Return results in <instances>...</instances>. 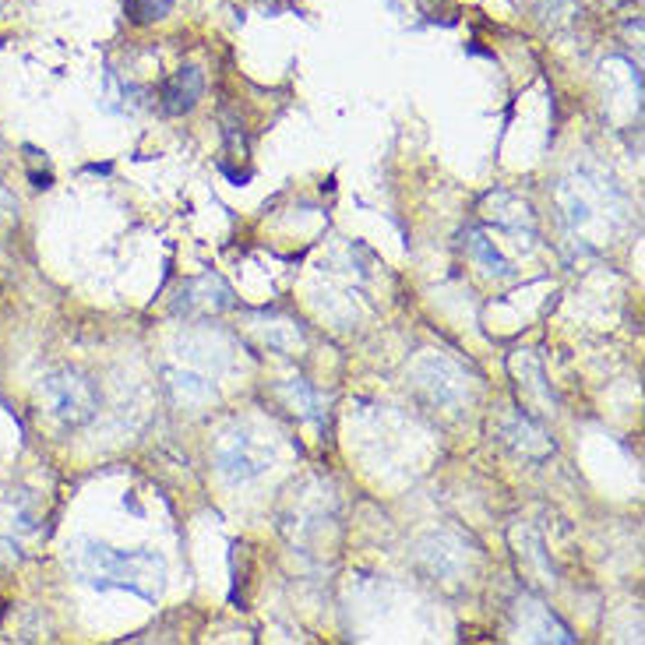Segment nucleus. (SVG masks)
I'll use <instances>...</instances> for the list:
<instances>
[{
	"label": "nucleus",
	"instance_id": "obj_1",
	"mask_svg": "<svg viewBox=\"0 0 645 645\" xmlns=\"http://www.w3.org/2000/svg\"><path fill=\"white\" fill-rule=\"evenodd\" d=\"M71 568L99 593L128 589L149 603H156L166 586V560L156 550H117L96 539H81L71 554Z\"/></svg>",
	"mask_w": 645,
	"mask_h": 645
},
{
	"label": "nucleus",
	"instance_id": "obj_2",
	"mask_svg": "<svg viewBox=\"0 0 645 645\" xmlns=\"http://www.w3.org/2000/svg\"><path fill=\"white\" fill-rule=\"evenodd\" d=\"M557 205L568 234L582 237L586 244H596L603 234H614V226L624 219V208H628L611 177L589 170H575L568 180H560Z\"/></svg>",
	"mask_w": 645,
	"mask_h": 645
},
{
	"label": "nucleus",
	"instance_id": "obj_3",
	"mask_svg": "<svg viewBox=\"0 0 645 645\" xmlns=\"http://www.w3.org/2000/svg\"><path fill=\"white\" fill-rule=\"evenodd\" d=\"M39 391H43V403L50 406V413L64 427L89 424L92 416H96V409H99L92 381L81 370H71V367H60V370L47 374L43 385H39Z\"/></svg>",
	"mask_w": 645,
	"mask_h": 645
},
{
	"label": "nucleus",
	"instance_id": "obj_4",
	"mask_svg": "<svg viewBox=\"0 0 645 645\" xmlns=\"http://www.w3.org/2000/svg\"><path fill=\"white\" fill-rule=\"evenodd\" d=\"M413 385L420 388L434 406H463L469 395V378L459 364L448 357H424L409 370Z\"/></svg>",
	"mask_w": 645,
	"mask_h": 645
},
{
	"label": "nucleus",
	"instance_id": "obj_5",
	"mask_svg": "<svg viewBox=\"0 0 645 645\" xmlns=\"http://www.w3.org/2000/svg\"><path fill=\"white\" fill-rule=\"evenodd\" d=\"M268 459L272 455L261 452L255 445V438L247 430H226L222 438L216 441V469L226 484H247L255 480V476H261L268 469Z\"/></svg>",
	"mask_w": 645,
	"mask_h": 645
},
{
	"label": "nucleus",
	"instance_id": "obj_6",
	"mask_svg": "<svg viewBox=\"0 0 645 645\" xmlns=\"http://www.w3.org/2000/svg\"><path fill=\"white\" fill-rule=\"evenodd\" d=\"M162 110L170 113V117H183V113H191L198 102H201V96H205V78H201V71L198 68H180V71H173L170 78L162 81Z\"/></svg>",
	"mask_w": 645,
	"mask_h": 645
},
{
	"label": "nucleus",
	"instance_id": "obj_7",
	"mask_svg": "<svg viewBox=\"0 0 645 645\" xmlns=\"http://www.w3.org/2000/svg\"><path fill=\"white\" fill-rule=\"evenodd\" d=\"M518 638H526V642H575V635L565 628V624L554 621V614L536 599L518 603Z\"/></svg>",
	"mask_w": 645,
	"mask_h": 645
},
{
	"label": "nucleus",
	"instance_id": "obj_8",
	"mask_svg": "<svg viewBox=\"0 0 645 645\" xmlns=\"http://www.w3.org/2000/svg\"><path fill=\"white\" fill-rule=\"evenodd\" d=\"M226 310L234 307V294L219 276H201V279H187L180 286V300L177 310Z\"/></svg>",
	"mask_w": 645,
	"mask_h": 645
},
{
	"label": "nucleus",
	"instance_id": "obj_9",
	"mask_svg": "<svg viewBox=\"0 0 645 645\" xmlns=\"http://www.w3.org/2000/svg\"><path fill=\"white\" fill-rule=\"evenodd\" d=\"M502 438L523 455V459H533V463H539V459H547V455L554 452V441L547 438V430L544 427H536L529 416H512V420L505 424V430H502Z\"/></svg>",
	"mask_w": 645,
	"mask_h": 645
},
{
	"label": "nucleus",
	"instance_id": "obj_10",
	"mask_svg": "<svg viewBox=\"0 0 645 645\" xmlns=\"http://www.w3.org/2000/svg\"><path fill=\"white\" fill-rule=\"evenodd\" d=\"M166 378H170V388L177 391L180 403H208V399H216V374H208V370L170 367V370H166Z\"/></svg>",
	"mask_w": 645,
	"mask_h": 645
},
{
	"label": "nucleus",
	"instance_id": "obj_11",
	"mask_svg": "<svg viewBox=\"0 0 645 645\" xmlns=\"http://www.w3.org/2000/svg\"><path fill=\"white\" fill-rule=\"evenodd\" d=\"M420 560L427 565L430 575H438V578H452L455 572L463 568V550L448 544L445 536H430L420 544Z\"/></svg>",
	"mask_w": 645,
	"mask_h": 645
},
{
	"label": "nucleus",
	"instance_id": "obj_12",
	"mask_svg": "<svg viewBox=\"0 0 645 645\" xmlns=\"http://www.w3.org/2000/svg\"><path fill=\"white\" fill-rule=\"evenodd\" d=\"M282 399L294 406V413H300V416H307V420H315V424H321V399H318V391L310 388L304 378H294V381H286L282 388Z\"/></svg>",
	"mask_w": 645,
	"mask_h": 645
},
{
	"label": "nucleus",
	"instance_id": "obj_13",
	"mask_svg": "<svg viewBox=\"0 0 645 645\" xmlns=\"http://www.w3.org/2000/svg\"><path fill=\"white\" fill-rule=\"evenodd\" d=\"M131 96H135V89L123 86L113 68L102 71V96H99L102 110L107 113H131Z\"/></svg>",
	"mask_w": 645,
	"mask_h": 645
},
{
	"label": "nucleus",
	"instance_id": "obj_14",
	"mask_svg": "<svg viewBox=\"0 0 645 645\" xmlns=\"http://www.w3.org/2000/svg\"><path fill=\"white\" fill-rule=\"evenodd\" d=\"M469 255H473L476 261H480V265H484V272H490V276H502V279H512V276H515L512 268H508V261L494 251V244H490L484 234H469Z\"/></svg>",
	"mask_w": 645,
	"mask_h": 645
},
{
	"label": "nucleus",
	"instance_id": "obj_15",
	"mask_svg": "<svg viewBox=\"0 0 645 645\" xmlns=\"http://www.w3.org/2000/svg\"><path fill=\"white\" fill-rule=\"evenodd\" d=\"M173 11V0H128V14L135 26H152Z\"/></svg>",
	"mask_w": 645,
	"mask_h": 645
},
{
	"label": "nucleus",
	"instance_id": "obj_16",
	"mask_svg": "<svg viewBox=\"0 0 645 645\" xmlns=\"http://www.w3.org/2000/svg\"><path fill=\"white\" fill-rule=\"evenodd\" d=\"M14 212H18V201H14V195L8 191V187L0 183V222H4V219H11Z\"/></svg>",
	"mask_w": 645,
	"mask_h": 645
}]
</instances>
